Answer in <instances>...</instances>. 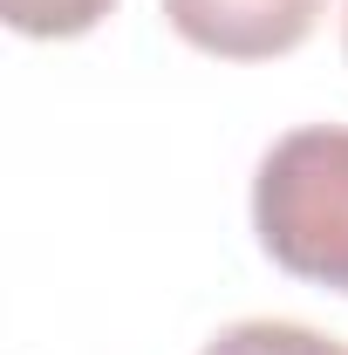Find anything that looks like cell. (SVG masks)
Segmentation results:
<instances>
[{"label": "cell", "instance_id": "cell-5", "mask_svg": "<svg viewBox=\"0 0 348 355\" xmlns=\"http://www.w3.org/2000/svg\"><path fill=\"white\" fill-rule=\"evenodd\" d=\"M342 42H348V35H342Z\"/></svg>", "mask_w": 348, "mask_h": 355}, {"label": "cell", "instance_id": "cell-2", "mask_svg": "<svg viewBox=\"0 0 348 355\" xmlns=\"http://www.w3.org/2000/svg\"><path fill=\"white\" fill-rule=\"evenodd\" d=\"M328 0H164V21L218 62H273L321 28Z\"/></svg>", "mask_w": 348, "mask_h": 355}, {"label": "cell", "instance_id": "cell-4", "mask_svg": "<svg viewBox=\"0 0 348 355\" xmlns=\"http://www.w3.org/2000/svg\"><path fill=\"white\" fill-rule=\"evenodd\" d=\"M116 0H0L7 28L14 35H35V42H69V35H89Z\"/></svg>", "mask_w": 348, "mask_h": 355}, {"label": "cell", "instance_id": "cell-3", "mask_svg": "<svg viewBox=\"0 0 348 355\" xmlns=\"http://www.w3.org/2000/svg\"><path fill=\"white\" fill-rule=\"evenodd\" d=\"M198 355H348V349L314 335V328H301V321H232Z\"/></svg>", "mask_w": 348, "mask_h": 355}, {"label": "cell", "instance_id": "cell-1", "mask_svg": "<svg viewBox=\"0 0 348 355\" xmlns=\"http://www.w3.org/2000/svg\"><path fill=\"white\" fill-rule=\"evenodd\" d=\"M253 232L294 280L348 294V123L287 130L260 157Z\"/></svg>", "mask_w": 348, "mask_h": 355}]
</instances>
